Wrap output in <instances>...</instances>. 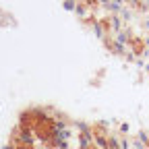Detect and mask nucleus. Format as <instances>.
Here are the masks:
<instances>
[{
	"instance_id": "nucleus-1",
	"label": "nucleus",
	"mask_w": 149,
	"mask_h": 149,
	"mask_svg": "<svg viewBox=\"0 0 149 149\" xmlns=\"http://www.w3.org/2000/svg\"><path fill=\"white\" fill-rule=\"evenodd\" d=\"M64 6H66L68 10H74V8H77V4H74V0H64Z\"/></svg>"
},
{
	"instance_id": "nucleus-2",
	"label": "nucleus",
	"mask_w": 149,
	"mask_h": 149,
	"mask_svg": "<svg viewBox=\"0 0 149 149\" xmlns=\"http://www.w3.org/2000/svg\"><path fill=\"white\" fill-rule=\"evenodd\" d=\"M145 27H147V29H149V21H147V23H145Z\"/></svg>"
},
{
	"instance_id": "nucleus-3",
	"label": "nucleus",
	"mask_w": 149,
	"mask_h": 149,
	"mask_svg": "<svg viewBox=\"0 0 149 149\" xmlns=\"http://www.w3.org/2000/svg\"><path fill=\"white\" fill-rule=\"evenodd\" d=\"M147 70H149V66H147Z\"/></svg>"
}]
</instances>
